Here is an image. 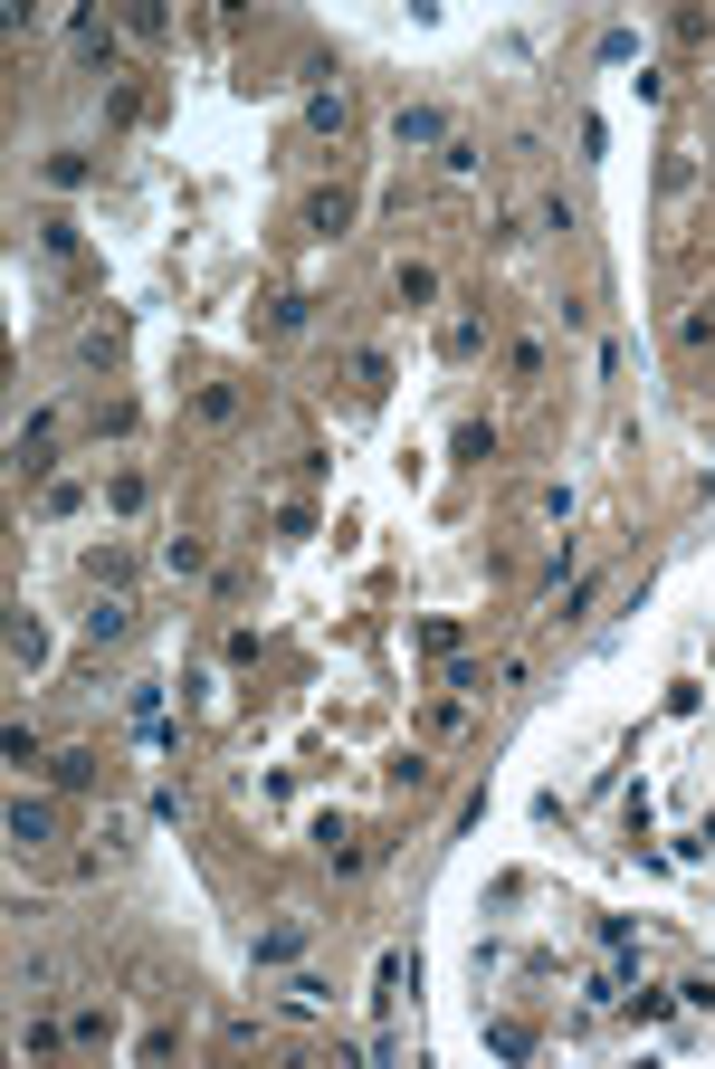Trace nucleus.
<instances>
[{"label":"nucleus","mask_w":715,"mask_h":1069,"mask_svg":"<svg viewBox=\"0 0 715 1069\" xmlns=\"http://www.w3.org/2000/svg\"><path fill=\"white\" fill-rule=\"evenodd\" d=\"M306 125H315V134H344V86H315V96H306Z\"/></svg>","instance_id":"f03ea898"},{"label":"nucleus","mask_w":715,"mask_h":1069,"mask_svg":"<svg viewBox=\"0 0 715 1069\" xmlns=\"http://www.w3.org/2000/svg\"><path fill=\"white\" fill-rule=\"evenodd\" d=\"M10 841H48V802H10Z\"/></svg>","instance_id":"39448f33"},{"label":"nucleus","mask_w":715,"mask_h":1069,"mask_svg":"<svg viewBox=\"0 0 715 1069\" xmlns=\"http://www.w3.org/2000/svg\"><path fill=\"white\" fill-rule=\"evenodd\" d=\"M401 143H439V115H429V106H401Z\"/></svg>","instance_id":"6e6552de"},{"label":"nucleus","mask_w":715,"mask_h":1069,"mask_svg":"<svg viewBox=\"0 0 715 1069\" xmlns=\"http://www.w3.org/2000/svg\"><path fill=\"white\" fill-rule=\"evenodd\" d=\"M458 459H467V468H477V459H497V430H487V421H467V430H458Z\"/></svg>","instance_id":"0eeeda50"},{"label":"nucleus","mask_w":715,"mask_h":1069,"mask_svg":"<svg viewBox=\"0 0 715 1069\" xmlns=\"http://www.w3.org/2000/svg\"><path fill=\"white\" fill-rule=\"evenodd\" d=\"M163 564H172V573H201V564H211V544H201V534H172V544H163Z\"/></svg>","instance_id":"20e7f679"},{"label":"nucleus","mask_w":715,"mask_h":1069,"mask_svg":"<svg viewBox=\"0 0 715 1069\" xmlns=\"http://www.w3.org/2000/svg\"><path fill=\"white\" fill-rule=\"evenodd\" d=\"M124 631H134V611H124V602H96V611H86V641H124Z\"/></svg>","instance_id":"7ed1b4c3"},{"label":"nucleus","mask_w":715,"mask_h":1069,"mask_svg":"<svg viewBox=\"0 0 715 1069\" xmlns=\"http://www.w3.org/2000/svg\"><path fill=\"white\" fill-rule=\"evenodd\" d=\"M10 659H20V669H38V659H48V641H38V621H10Z\"/></svg>","instance_id":"423d86ee"},{"label":"nucleus","mask_w":715,"mask_h":1069,"mask_svg":"<svg viewBox=\"0 0 715 1069\" xmlns=\"http://www.w3.org/2000/svg\"><path fill=\"white\" fill-rule=\"evenodd\" d=\"M344 220H354V201H344V191H315V201H306V230H315V239H334Z\"/></svg>","instance_id":"f257e3e1"}]
</instances>
